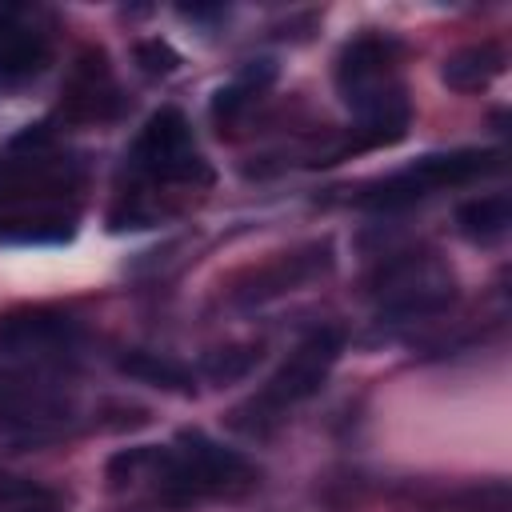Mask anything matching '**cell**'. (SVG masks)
I'll return each mask as SVG.
<instances>
[{
	"label": "cell",
	"instance_id": "obj_14",
	"mask_svg": "<svg viewBox=\"0 0 512 512\" xmlns=\"http://www.w3.org/2000/svg\"><path fill=\"white\" fill-rule=\"evenodd\" d=\"M72 232H76V216L44 204L0 220V240L8 244H60V240H72Z\"/></svg>",
	"mask_w": 512,
	"mask_h": 512
},
{
	"label": "cell",
	"instance_id": "obj_15",
	"mask_svg": "<svg viewBox=\"0 0 512 512\" xmlns=\"http://www.w3.org/2000/svg\"><path fill=\"white\" fill-rule=\"evenodd\" d=\"M116 368H120L124 376H132V380H140V384H152V388H164V392H180V396H192V392H196V372H192L188 364L164 356V352H144V348H136V352L120 356Z\"/></svg>",
	"mask_w": 512,
	"mask_h": 512
},
{
	"label": "cell",
	"instance_id": "obj_9",
	"mask_svg": "<svg viewBox=\"0 0 512 512\" xmlns=\"http://www.w3.org/2000/svg\"><path fill=\"white\" fill-rule=\"evenodd\" d=\"M332 264H336L332 240H312V244H304V248L280 252L276 260L252 268V272L228 292V300H232L236 308H260V304H268V300H276V296H284V292H296L300 284H308V280L332 272Z\"/></svg>",
	"mask_w": 512,
	"mask_h": 512
},
{
	"label": "cell",
	"instance_id": "obj_1",
	"mask_svg": "<svg viewBox=\"0 0 512 512\" xmlns=\"http://www.w3.org/2000/svg\"><path fill=\"white\" fill-rule=\"evenodd\" d=\"M256 464L224 448L220 440L204 436L200 428L176 432L172 444H136L108 460L112 488L148 492L164 508H192L200 500L244 496L256 488Z\"/></svg>",
	"mask_w": 512,
	"mask_h": 512
},
{
	"label": "cell",
	"instance_id": "obj_18",
	"mask_svg": "<svg viewBox=\"0 0 512 512\" xmlns=\"http://www.w3.org/2000/svg\"><path fill=\"white\" fill-rule=\"evenodd\" d=\"M52 492L36 484H0V512H52Z\"/></svg>",
	"mask_w": 512,
	"mask_h": 512
},
{
	"label": "cell",
	"instance_id": "obj_6",
	"mask_svg": "<svg viewBox=\"0 0 512 512\" xmlns=\"http://www.w3.org/2000/svg\"><path fill=\"white\" fill-rule=\"evenodd\" d=\"M128 168L160 184H212V164L204 160L184 112L172 104L144 120L128 148Z\"/></svg>",
	"mask_w": 512,
	"mask_h": 512
},
{
	"label": "cell",
	"instance_id": "obj_5",
	"mask_svg": "<svg viewBox=\"0 0 512 512\" xmlns=\"http://www.w3.org/2000/svg\"><path fill=\"white\" fill-rule=\"evenodd\" d=\"M500 168V152L492 148H452V152H432V156H420L412 160L408 168L368 184L356 200L364 208H380V212H392V208H408L440 188H456V184H468L476 176H488Z\"/></svg>",
	"mask_w": 512,
	"mask_h": 512
},
{
	"label": "cell",
	"instance_id": "obj_17",
	"mask_svg": "<svg viewBox=\"0 0 512 512\" xmlns=\"http://www.w3.org/2000/svg\"><path fill=\"white\" fill-rule=\"evenodd\" d=\"M260 356H264L260 344H224V348H212V352L200 356L196 376L208 380V384H216V388H224V384L244 380L260 364Z\"/></svg>",
	"mask_w": 512,
	"mask_h": 512
},
{
	"label": "cell",
	"instance_id": "obj_3",
	"mask_svg": "<svg viewBox=\"0 0 512 512\" xmlns=\"http://www.w3.org/2000/svg\"><path fill=\"white\" fill-rule=\"evenodd\" d=\"M340 352H344V328H336V324L312 328V332L288 352V360L264 380V388H260L252 400H244V404H236V408L228 412V424L240 428L244 436H268V432L284 420L288 408L312 400V396L324 388V380H328V372L336 368Z\"/></svg>",
	"mask_w": 512,
	"mask_h": 512
},
{
	"label": "cell",
	"instance_id": "obj_13",
	"mask_svg": "<svg viewBox=\"0 0 512 512\" xmlns=\"http://www.w3.org/2000/svg\"><path fill=\"white\" fill-rule=\"evenodd\" d=\"M512 224V200L508 192H488V196H472L456 208V232L472 244H496L508 236Z\"/></svg>",
	"mask_w": 512,
	"mask_h": 512
},
{
	"label": "cell",
	"instance_id": "obj_7",
	"mask_svg": "<svg viewBox=\"0 0 512 512\" xmlns=\"http://www.w3.org/2000/svg\"><path fill=\"white\" fill-rule=\"evenodd\" d=\"M80 344H84V324L60 308L32 304L0 316V360L48 368L72 360Z\"/></svg>",
	"mask_w": 512,
	"mask_h": 512
},
{
	"label": "cell",
	"instance_id": "obj_10",
	"mask_svg": "<svg viewBox=\"0 0 512 512\" xmlns=\"http://www.w3.org/2000/svg\"><path fill=\"white\" fill-rule=\"evenodd\" d=\"M120 108H124V96H120V88L112 80L108 56L100 48H88L72 68V80L64 88L60 112L68 120H112Z\"/></svg>",
	"mask_w": 512,
	"mask_h": 512
},
{
	"label": "cell",
	"instance_id": "obj_11",
	"mask_svg": "<svg viewBox=\"0 0 512 512\" xmlns=\"http://www.w3.org/2000/svg\"><path fill=\"white\" fill-rule=\"evenodd\" d=\"M52 60V40L16 12H0V88L36 80Z\"/></svg>",
	"mask_w": 512,
	"mask_h": 512
},
{
	"label": "cell",
	"instance_id": "obj_19",
	"mask_svg": "<svg viewBox=\"0 0 512 512\" xmlns=\"http://www.w3.org/2000/svg\"><path fill=\"white\" fill-rule=\"evenodd\" d=\"M136 64H140L148 76H172V72L180 68V52H176L168 40L152 36V40H140V44H136Z\"/></svg>",
	"mask_w": 512,
	"mask_h": 512
},
{
	"label": "cell",
	"instance_id": "obj_12",
	"mask_svg": "<svg viewBox=\"0 0 512 512\" xmlns=\"http://www.w3.org/2000/svg\"><path fill=\"white\" fill-rule=\"evenodd\" d=\"M504 64H508L504 48L492 40H480V44H468V48H456L452 56H444L440 80L452 92H480L504 72Z\"/></svg>",
	"mask_w": 512,
	"mask_h": 512
},
{
	"label": "cell",
	"instance_id": "obj_4",
	"mask_svg": "<svg viewBox=\"0 0 512 512\" xmlns=\"http://www.w3.org/2000/svg\"><path fill=\"white\" fill-rule=\"evenodd\" d=\"M368 296L384 324L440 316L456 300V276L436 252H396L368 276Z\"/></svg>",
	"mask_w": 512,
	"mask_h": 512
},
{
	"label": "cell",
	"instance_id": "obj_16",
	"mask_svg": "<svg viewBox=\"0 0 512 512\" xmlns=\"http://www.w3.org/2000/svg\"><path fill=\"white\" fill-rule=\"evenodd\" d=\"M272 76H276V68H272V60H252L232 84H224L216 96H212V116L220 120V124H232L268 84H272Z\"/></svg>",
	"mask_w": 512,
	"mask_h": 512
},
{
	"label": "cell",
	"instance_id": "obj_2",
	"mask_svg": "<svg viewBox=\"0 0 512 512\" xmlns=\"http://www.w3.org/2000/svg\"><path fill=\"white\" fill-rule=\"evenodd\" d=\"M400 52H404L400 40H392L384 32H360L340 48L336 92L356 120V128H352L356 136L344 144V152L404 140L412 104H408V88L400 80Z\"/></svg>",
	"mask_w": 512,
	"mask_h": 512
},
{
	"label": "cell",
	"instance_id": "obj_8",
	"mask_svg": "<svg viewBox=\"0 0 512 512\" xmlns=\"http://www.w3.org/2000/svg\"><path fill=\"white\" fill-rule=\"evenodd\" d=\"M72 420V396L48 376L0 368V432L44 436Z\"/></svg>",
	"mask_w": 512,
	"mask_h": 512
}]
</instances>
